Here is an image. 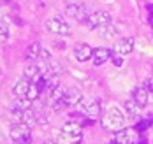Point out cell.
I'll use <instances>...</instances> for the list:
<instances>
[{"label": "cell", "mask_w": 153, "mask_h": 144, "mask_svg": "<svg viewBox=\"0 0 153 144\" xmlns=\"http://www.w3.org/2000/svg\"><path fill=\"white\" fill-rule=\"evenodd\" d=\"M123 125H125V116L120 109L116 107H111L107 109L106 114L102 116V127L104 130H109V132H118L122 130Z\"/></svg>", "instance_id": "1"}, {"label": "cell", "mask_w": 153, "mask_h": 144, "mask_svg": "<svg viewBox=\"0 0 153 144\" xmlns=\"http://www.w3.org/2000/svg\"><path fill=\"white\" fill-rule=\"evenodd\" d=\"M9 135L14 144H30L32 143V128L28 123L16 121L9 130Z\"/></svg>", "instance_id": "2"}, {"label": "cell", "mask_w": 153, "mask_h": 144, "mask_svg": "<svg viewBox=\"0 0 153 144\" xmlns=\"http://www.w3.org/2000/svg\"><path fill=\"white\" fill-rule=\"evenodd\" d=\"M85 23L90 30H99V28L106 27L107 23H111V14L106 11H95V13H90V16Z\"/></svg>", "instance_id": "3"}, {"label": "cell", "mask_w": 153, "mask_h": 144, "mask_svg": "<svg viewBox=\"0 0 153 144\" xmlns=\"http://www.w3.org/2000/svg\"><path fill=\"white\" fill-rule=\"evenodd\" d=\"M46 30L53 33H58V35H69L71 33V25L62 16H51L46 21Z\"/></svg>", "instance_id": "4"}, {"label": "cell", "mask_w": 153, "mask_h": 144, "mask_svg": "<svg viewBox=\"0 0 153 144\" xmlns=\"http://www.w3.org/2000/svg\"><path fill=\"white\" fill-rule=\"evenodd\" d=\"M65 14L69 18H72L74 21L85 23V21L88 19V16H90V11H88V7L83 5V4H71V5H67Z\"/></svg>", "instance_id": "5"}, {"label": "cell", "mask_w": 153, "mask_h": 144, "mask_svg": "<svg viewBox=\"0 0 153 144\" xmlns=\"http://www.w3.org/2000/svg\"><path fill=\"white\" fill-rule=\"evenodd\" d=\"M62 134L72 141V143H79L83 139V125L81 123H76V121H69L62 127Z\"/></svg>", "instance_id": "6"}, {"label": "cell", "mask_w": 153, "mask_h": 144, "mask_svg": "<svg viewBox=\"0 0 153 144\" xmlns=\"http://www.w3.org/2000/svg\"><path fill=\"white\" fill-rule=\"evenodd\" d=\"M137 134H139V132L136 130V127H134V128H125V127H123L122 130L114 132V141H116V143H120V144H134L139 139Z\"/></svg>", "instance_id": "7"}, {"label": "cell", "mask_w": 153, "mask_h": 144, "mask_svg": "<svg viewBox=\"0 0 153 144\" xmlns=\"http://www.w3.org/2000/svg\"><path fill=\"white\" fill-rule=\"evenodd\" d=\"M81 100H83V93H81V90H77V88H69V90H65V92H63V97H62V102L65 104V107H74V106H77Z\"/></svg>", "instance_id": "8"}, {"label": "cell", "mask_w": 153, "mask_h": 144, "mask_svg": "<svg viewBox=\"0 0 153 144\" xmlns=\"http://www.w3.org/2000/svg\"><path fill=\"white\" fill-rule=\"evenodd\" d=\"M99 114H100V102L97 98H88L83 102V116L85 118L95 120Z\"/></svg>", "instance_id": "9"}, {"label": "cell", "mask_w": 153, "mask_h": 144, "mask_svg": "<svg viewBox=\"0 0 153 144\" xmlns=\"http://www.w3.org/2000/svg\"><path fill=\"white\" fill-rule=\"evenodd\" d=\"M114 53H118V55H130L132 51H134V39L132 37H122V39H118L116 42H114V48H113Z\"/></svg>", "instance_id": "10"}, {"label": "cell", "mask_w": 153, "mask_h": 144, "mask_svg": "<svg viewBox=\"0 0 153 144\" xmlns=\"http://www.w3.org/2000/svg\"><path fill=\"white\" fill-rule=\"evenodd\" d=\"M74 56L77 62H88L93 56V49L88 44H77L74 48Z\"/></svg>", "instance_id": "11"}, {"label": "cell", "mask_w": 153, "mask_h": 144, "mask_svg": "<svg viewBox=\"0 0 153 144\" xmlns=\"http://www.w3.org/2000/svg\"><path fill=\"white\" fill-rule=\"evenodd\" d=\"M111 49H106V48H95L93 49V56H92V60H93V65L95 67H99V65H102V64H106L107 60L111 58Z\"/></svg>", "instance_id": "12"}, {"label": "cell", "mask_w": 153, "mask_h": 144, "mask_svg": "<svg viewBox=\"0 0 153 144\" xmlns=\"http://www.w3.org/2000/svg\"><path fill=\"white\" fill-rule=\"evenodd\" d=\"M132 98L137 102L141 107H144V106L150 102V95H148V90H146V86H144V84L136 86V90H134V93H132Z\"/></svg>", "instance_id": "13"}, {"label": "cell", "mask_w": 153, "mask_h": 144, "mask_svg": "<svg viewBox=\"0 0 153 144\" xmlns=\"http://www.w3.org/2000/svg\"><path fill=\"white\" fill-rule=\"evenodd\" d=\"M30 86H32V79H28V78L18 79V83L14 84V95L16 97H27L28 92H30Z\"/></svg>", "instance_id": "14"}, {"label": "cell", "mask_w": 153, "mask_h": 144, "mask_svg": "<svg viewBox=\"0 0 153 144\" xmlns=\"http://www.w3.org/2000/svg\"><path fill=\"white\" fill-rule=\"evenodd\" d=\"M13 116H14L18 121L28 123V125L33 121V112L30 109H13Z\"/></svg>", "instance_id": "15"}, {"label": "cell", "mask_w": 153, "mask_h": 144, "mask_svg": "<svg viewBox=\"0 0 153 144\" xmlns=\"http://www.w3.org/2000/svg\"><path fill=\"white\" fill-rule=\"evenodd\" d=\"M42 51H44V49L41 48L39 42H33V44H30L28 49H27V58H28L30 62H37V60H41Z\"/></svg>", "instance_id": "16"}, {"label": "cell", "mask_w": 153, "mask_h": 144, "mask_svg": "<svg viewBox=\"0 0 153 144\" xmlns=\"http://www.w3.org/2000/svg\"><path fill=\"white\" fill-rule=\"evenodd\" d=\"M30 107H32L30 98H27V97H16L13 109H30Z\"/></svg>", "instance_id": "17"}, {"label": "cell", "mask_w": 153, "mask_h": 144, "mask_svg": "<svg viewBox=\"0 0 153 144\" xmlns=\"http://www.w3.org/2000/svg\"><path fill=\"white\" fill-rule=\"evenodd\" d=\"M99 32H100V35H104V37H114L116 33L120 32V28L114 27V25H111V23H107L106 27L99 28Z\"/></svg>", "instance_id": "18"}, {"label": "cell", "mask_w": 153, "mask_h": 144, "mask_svg": "<svg viewBox=\"0 0 153 144\" xmlns=\"http://www.w3.org/2000/svg\"><path fill=\"white\" fill-rule=\"evenodd\" d=\"M125 109H127V112H128L130 116H137L139 112H141V106H139L137 102L132 98V100L125 102Z\"/></svg>", "instance_id": "19"}, {"label": "cell", "mask_w": 153, "mask_h": 144, "mask_svg": "<svg viewBox=\"0 0 153 144\" xmlns=\"http://www.w3.org/2000/svg\"><path fill=\"white\" fill-rule=\"evenodd\" d=\"M9 39V27L4 19H0V42H5Z\"/></svg>", "instance_id": "20"}, {"label": "cell", "mask_w": 153, "mask_h": 144, "mask_svg": "<svg viewBox=\"0 0 153 144\" xmlns=\"http://www.w3.org/2000/svg\"><path fill=\"white\" fill-rule=\"evenodd\" d=\"M152 121H153V118H152V116H150L148 120H143V121H139L137 125H136V130H137V132H143V130L150 128V127H152Z\"/></svg>", "instance_id": "21"}, {"label": "cell", "mask_w": 153, "mask_h": 144, "mask_svg": "<svg viewBox=\"0 0 153 144\" xmlns=\"http://www.w3.org/2000/svg\"><path fill=\"white\" fill-rule=\"evenodd\" d=\"M144 86H146V90H148V95H150V102L153 104V79H152V78H148V79L144 81Z\"/></svg>", "instance_id": "22"}, {"label": "cell", "mask_w": 153, "mask_h": 144, "mask_svg": "<svg viewBox=\"0 0 153 144\" xmlns=\"http://www.w3.org/2000/svg\"><path fill=\"white\" fill-rule=\"evenodd\" d=\"M111 60H113V64L116 65V67H122L123 65V58L118 55V53H114V51L111 53Z\"/></svg>", "instance_id": "23"}, {"label": "cell", "mask_w": 153, "mask_h": 144, "mask_svg": "<svg viewBox=\"0 0 153 144\" xmlns=\"http://www.w3.org/2000/svg\"><path fill=\"white\" fill-rule=\"evenodd\" d=\"M44 144H58L56 141H53V139H48V141H44Z\"/></svg>", "instance_id": "24"}, {"label": "cell", "mask_w": 153, "mask_h": 144, "mask_svg": "<svg viewBox=\"0 0 153 144\" xmlns=\"http://www.w3.org/2000/svg\"><path fill=\"white\" fill-rule=\"evenodd\" d=\"M148 21H150V25H152V27H153V13H152V14H150V16H148Z\"/></svg>", "instance_id": "25"}, {"label": "cell", "mask_w": 153, "mask_h": 144, "mask_svg": "<svg viewBox=\"0 0 153 144\" xmlns=\"http://www.w3.org/2000/svg\"><path fill=\"white\" fill-rule=\"evenodd\" d=\"M146 7H148V11H150V13H153V4H148Z\"/></svg>", "instance_id": "26"}, {"label": "cell", "mask_w": 153, "mask_h": 144, "mask_svg": "<svg viewBox=\"0 0 153 144\" xmlns=\"http://www.w3.org/2000/svg\"><path fill=\"white\" fill-rule=\"evenodd\" d=\"M7 2H9V0H0V7H2V5H5Z\"/></svg>", "instance_id": "27"}, {"label": "cell", "mask_w": 153, "mask_h": 144, "mask_svg": "<svg viewBox=\"0 0 153 144\" xmlns=\"http://www.w3.org/2000/svg\"><path fill=\"white\" fill-rule=\"evenodd\" d=\"M111 144H120V143H116V141H113V143H111Z\"/></svg>", "instance_id": "28"}]
</instances>
